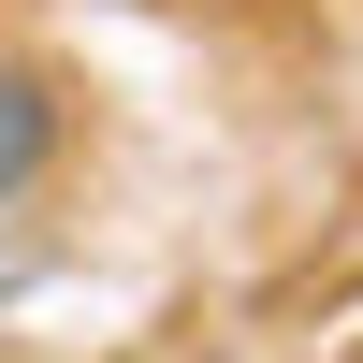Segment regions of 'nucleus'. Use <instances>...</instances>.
Segmentation results:
<instances>
[{"mask_svg":"<svg viewBox=\"0 0 363 363\" xmlns=\"http://www.w3.org/2000/svg\"><path fill=\"white\" fill-rule=\"evenodd\" d=\"M58 145H73V102H58L44 58H0V203H29L58 174Z\"/></svg>","mask_w":363,"mask_h":363,"instance_id":"1","label":"nucleus"},{"mask_svg":"<svg viewBox=\"0 0 363 363\" xmlns=\"http://www.w3.org/2000/svg\"><path fill=\"white\" fill-rule=\"evenodd\" d=\"M44 277H58V247L29 233V203H0V306H15V291H44Z\"/></svg>","mask_w":363,"mask_h":363,"instance_id":"2","label":"nucleus"}]
</instances>
